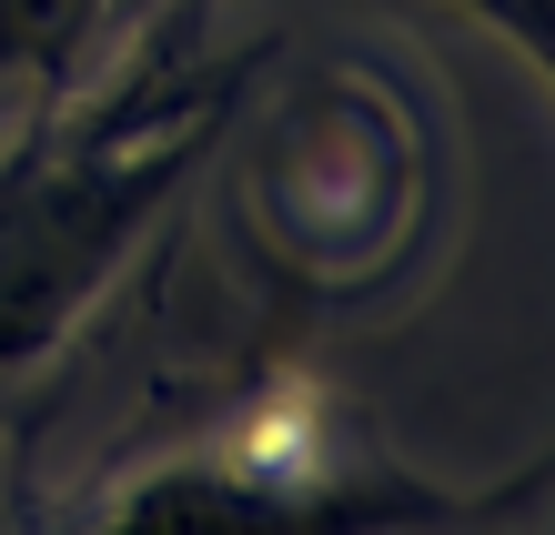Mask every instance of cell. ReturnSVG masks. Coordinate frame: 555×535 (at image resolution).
I'll use <instances>...</instances> for the list:
<instances>
[{
	"mask_svg": "<svg viewBox=\"0 0 555 535\" xmlns=\"http://www.w3.org/2000/svg\"><path fill=\"white\" fill-rule=\"evenodd\" d=\"M395 515H424V506L414 495H374V485L273 495V485H233V475H162L102 535H364V525H395Z\"/></svg>",
	"mask_w": 555,
	"mask_h": 535,
	"instance_id": "cell-2",
	"label": "cell"
},
{
	"mask_svg": "<svg viewBox=\"0 0 555 535\" xmlns=\"http://www.w3.org/2000/svg\"><path fill=\"white\" fill-rule=\"evenodd\" d=\"M172 182V152H81L51 182L0 203V354H21L72 293L112 263L142 203Z\"/></svg>",
	"mask_w": 555,
	"mask_h": 535,
	"instance_id": "cell-1",
	"label": "cell"
},
{
	"mask_svg": "<svg viewBox=\"0 0 555 535\" xmlns=\"http://www.w3.org/2000/svg\"><path fill=\"white\" fill-rule=\"evenodd\" d=\"M91 21H102V0H0V91L72 61V41Z\"/></svg>",
	"mask_w": 555,
	"mask_h": 535,
	"instance_id": "cell-3",
	"label": "cell"
}]
</instances>
